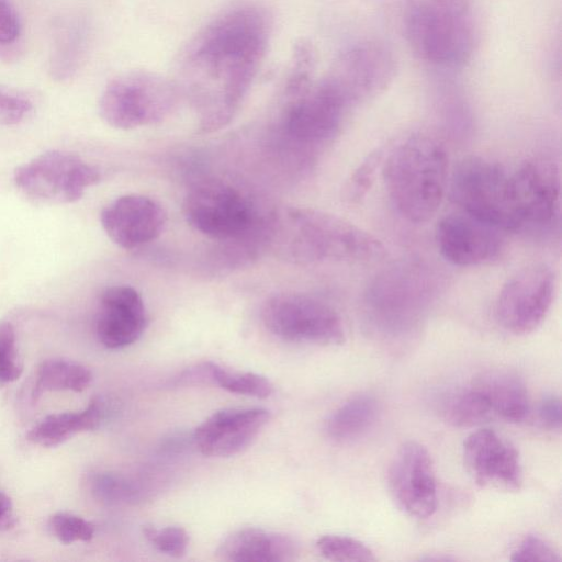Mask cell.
I'll use <instances>...</instances> for the list:
<instances>
[{
    "label": "cell",
    "mask_w": 562,
    "mask_h": 562,
    "mask_svg": "<svg viewBox=\"0 0 562 562\" xmlns=\"http://www.w3.org/2000/svg\"><path fill=\"white\" fill-rule=\"evenodd\" d=\"M89 27L80 15L63 18L55 25L48 71L55 80L71 78L86 55Z\"/></svg>",
    "instance_id": "7402d4cb"
},
{
    "label": "cell",
    "mask_w": 562,
    "mask_h": 562,
    "mask_svg": "<svg viewBox=\"0 0 562 562\" xmlns=\"http://www.w3.org/2000/svg\"><path fill=\"white\" fill-rule=\"evenodd\" d=\"M387 484L397 506L409 516L424 519L435 513V469L423 445L407 441L397 449L387 470Z\"/></svg>",
    "instance_id": "5bb4252c"
},
{
    "label": "cell",
    "mask_w": 562,
    "mask_h": 562,
    "mask_svg": "<svg viewBox=\"0 0 562 562\" xmlns=\"http://www.w3.org/2000/svg\"><path fill=\"white\" fill-rule=\"evenodd\" d=\"M187 222L217 240H233L249 232L254 212L249 201L229 183L207 179L194 183L183 200Z\"/></svg>",
    "instance_id": "30bf717a"
},
{
    "label": "cell",
    "mask_w": 562,
    "mask_h": 562,
    "mask_svg": "<svg viewBox=\"0 0 562 562\" xmlns=\"http://www.w3.org/2000/svg\"><path fill=\"white\" fill-rule=\"evenodd\" d=\"M443 414L456 427H473L494 416L488 397L476 382L452 394L445 403Z\"/></svg>",
    "instance_id": "4316f807"
},
{
    "label": "cell",
    "mask_w": 562,
    "mask_h": 562,
    "mask_svg": "<svg viewBox=\"0 0 562 562\" xmlns=\"http://www.w3.org/2000/svg\"><path fill=\"white\" fill-rule=\"evenodd\" d=\"M13 180L34 202L66 204L78 201L100 180V172L75 154L48 150L16 167Z\"/></svg>",
    "instance_id": "9c48e42d"
},
{
    "label": "cell",
    "mask_w": 562,
    "mask_h": 562,
    "mask_svg": "<svg viewBox=\"0 0 562 562\" xmlns=\"http://www.w3.org/2000/svg\"><path fill=\"white\" fill-rule=\"evenodd\" d=\"M404 32L419 59L442 69L460 68L476 45L472 0H405Z\"/></svg>",
    "instance_id": "277c9868"
},
{
    "label": "cell",
    "mask_w": 562,
    "mask_h": 562,
    "mask_svg": "<svg viewBox=\"0 0 562 562\" xmlns=\"http://www.w3.org/2000/svg\"><path fill=\"white\" fill-rule=\"evenodd\" d=\"M434 277L428 267L416 262L389 267L368 286L369 314L383 329L395 331L414 326L431 302Z\"/></svg>",
    "instance_id": "52a82bcc"
},
{
    "label": "cell",
    "mask_w": 562,
    "mask_h": 562,
    "mask_svg": "<svg viewBox=\"0 0 562 562\" xmlns=\"http://www.w3.org/2000/svg\"><path fill=\"white\" fill-rule=\"evenodd\" d=\"M555 293V276L543 263L528 266L502 286L496 301L501 326L515 335H526L544 321Z\"/></svg>",
    "instance_id": "4fadbf2b"
},
{
    "label": "cell",
    "mask_w": 562,
    "mask_h": 562,
    "mask_svg": "<svg viewBox=\"0 0 562 562\" xmlns=\"http://www.w3.org/2000/svg\"><path fill=\"white\" fill-rule=\"evenodd\" d=\"M54 536L63 543L70 544L77 541H89L94 535V525L85 518L59 512L48 521Z\"/></svg>",
    "instance_id": "4dcf8cb0"
},
{
    "label": "cell",
    "mask_w": 562,
    "mask_h": 562,
    "mask_svg": "<svg viewBox=\"0 0 562 562\" xmlns=\"http://www.w3.org/2000/svg\"><path fill=\"white\" fill-rule=\"evenodd\" d=\"M283 100L285 133L293 140L313 147L334 139L351 110L325 77L297 92H283Z\"/></svg>",
    "instance_id": "8fae6325"
},
{
    "label": "cell",
    "mask_w": 562,
    "mask_h": 562,
    "mask_svg": "<svg viewBox=\"0 0 562 562\" xmlns=\"http://www.w3.org/2000/svg\"><path fill=\"white\" fill-rule=\"evenodd\" d=\"M512 192L522 227L544 226L560 213V176L551 160L533 158L510 173Z\"/></svg>",
    "instance_id": "2e32d148"
},
{
    "label": "cell",
    "mask_w": 562,
    "mask_h": 562,
    "mask_svg": "<svg viewBox=\"0 0 562 562\" xmlns=\"http://www.w3.org/2000/svg\"><path fill=\"white\" fill-rule=\"evenodd\" d=\"M15 524L11 498L0 492V531L11 529Z\"/></svg>",
    "instance_id": "f35d334b"
},
{
    "label": "cell",
    "mask_w": 562,
    "mask_h": 562,
    "mask_svg": "<svg viewBox=\"0 0 562 562\" xmlns=\"http://www.w3.org/2000/svg\"><path fill=\"white\" fill-rule=\"evenodd\" d=\"M318 552L327 560L347 562H373L372 550L363 542L347 536L324 535L316 541Z\"/></svg>",
    "instance_id": "f1b7e54d"
},
{
    "label": "cell",
    "mask_w": 562,
    "mask_h": 562,
    "mask_svg": "<svg viewBox=\"0 0 562 562\" xmlns=\"http://www.w3.org/2000/svg\"><path fill=\"white\" fill-rule=\"evenodd\" d=\"M102 418L101 402L94 398L82 411L44 417L29 430L26 438L42 447H57L77 434L98 428Z\"/></svg>",
    "instance_id": "603a6c76"
},
{
    "label": "cell",
    "mask_w": 562,
    "mask_h": 562,
    "mask_svg": "<svg viewBox=\"0 0 562 562\" xmlns=\"http://www.w3.org/2000/svg\"><path fill=\"white\" fill-rule=\"evenodd\" d=\"M382 161L383 153L376 149L358 166L344 188V198L348 203L357 204L366 196Z\"/></svg>",
    "instance_id": "f546056e"
},
{
    "label": "cell",
    "mask_w": 562,
    "mask_h": 562,
    "mask_svg": "<svg viewBox=\"0 0 562 562\" xmlns=\"http://www.w3.org/2000/svg\"><path fill=\"white\" fill-rule=\"evenodd\" d=\"M476 383L488 397L494 416L508 423H520L528 417L530 412L528 393L517 376L505 372H493L484 375Z\"/></svg>",
    "instance_id": "cb8c5ba5"
},
{
    "label": "cell",
    "mask_w": 562,
    "mask_h": 562,
    "mask_svg": "<svg viewBox=\"0 0 562 562\" xmlns=\"http://www.w3.org/2000/svg\"><path fill=\"white\" fill-rule=\"evenodd\" d=\"M447 188L451 201L463 213L501 232L522 227L514 204L510 173L499 164L480 156L463 158Z\"/></svg>",
    "instance_id": "5b68a950"
},
{
    "label": "cell",
    "mask_w": 562,
    "mask_h": 562,
    "mask_svg": "<svg viewBox=\"0 0 562 562\" xmlns=\"http://www.w3.org/2000/svg\"><path fill=\"white\" fill-rule=\"evenodd\" d=\"M91 381V371L83 364L67 359H47L36 369L31 396L35 402L49 391L82 392Z\"/></svg>",
    "instance_id": "484cf974"
},
{
    "label": "cell",
    "mask_w": 562,
    "mask_h": 562,
    "mask_svg": "<svg viewBox=\"0 0 562 562\" xmlns=\"http://www.w3.org/2000/svg\"><path fill=\"white\" fill-rule=\"evenodd\" d=\"M147 314L139 293L128 285L106 288L100 297L95 329L109 349L132 345L147 326Z\"/></svg>",
    "instance_id": "ffe728a7"
},
{
    "label": "cell",
    "mask_w": 562,
    "mask_h": 562,
    "mask_svg": "<svg viewBox=\"0 0 562 562\" xmlns=\"http://www.w3.org/2000/svg\"><path fill=\"white\" fill-rule=\"evenodd\" d=\"M145 538L160 552L173 558H181L186 554L189 546L187 531L178 526L156 528L153 525L143 527Z\"/></svg>",
    "instance_id": "1f68e13d"
},
{
    "label": "cell",
    "mask_w": 562,
    "mask_h": 562,
    "mask_svg": "<svg viewBox=\"0 0 562 562\" xmlns=\"http://www.w3.org/2000/svg\"><path fill=\"white\" fill-rule=\"evenodd\" d=\"M510 560L558 562L560 557L546 540L535 535H528L515 548Z\"/></svg>",
    "instance_id": "e575fe53"
},
{
    "label": "cell",
    "mask_w": 562,
    "mask_h": 562,
    "mask_svg": "<svg viewBox=\"0 0 562 562\" xmlns=\"http://www.w3.org/2000/svg\"><path fill=\"white\" fill-rule=\"evenodd\" d=\"M538 419L550 430H560L562 424L561 401L557 395L544 396L537 408Z\"/></svg>",
    "instance_id": "74e56055"
},
{
    "label": "cell",
    "mask_w": 562,
    "mask_h": 562,
    "mask_svg": "<svg viewBox=\"0 0 562 562\" xmlns=\"http://www.w3.org/2000/svg\"><path fill=\"white\" fill-rule=\"evenodd\" d=\"M261 318L272 335L285 341L337 346L346 339L338 312L305 294L280 293L269 297L262 306Z\"/></svg>",
    "instance_id": "ba28073f"
},
{
    "label": "cell",
    "mask_w": 562,
    "mask_h": 562,
    "mask_svg": "<svg viewBox=\"0 0 562 562\" xmlns=\"http://www.w3.org/2000/svg\"><path fill=\"white\" fill-rule=\"evenodd\" d=\"M296 554L290 536L252 527L233 531L217 548L218 558L231 562H285Z\"/></svg>",
    "instance_id": "44dd1931"
},
{
    "label": "cell",
    "mask_w": 562,
    "mask_h": 562,
    "mask_svg": "<svg viewBox=\"0 0 562 562\" xmlns=\"http://www.w3.org/2000/svg\"><path fill=\"white\" fill-rule=\"evenodd\" d=\"M270 419L260 407L225 408L196 427L193 440L206 457H231L246 449Z\"/></svg>",
    "instance_id": "d6986e66"
},
{
    "label": "cell",
    "mask_w": 562,
    "mask_h": 562,
    "mask_svg": "<svg viewBox=\"0 0 562 562\" xmlns=\"http://www.w3.org/2000/svg\"><path fill=\"white\" fill-rule=\"evenodd\" d=\"M100 221L113 243L131 250L156 239L165 228L167 214L148 196L126 194L108 204Z\"/></svg>",
    "instance_id": "ac0fdd59"
},
{
    "label": "cell",
    "mask_w": 562,
    "mask_h": 562,
    "mask_svg": "<svg viewBox=\"0 0 562 562\" xmlns=\"http://www.w3.org/2000/svg\"><path fill=\"white\" fill-rule=\"evenodd\" d=\"M382 176L400 214L412 223H426L439 210L448 187L447 150L435 136L414 133L382 161Z\"/></svg>",
    "instance_id": "3957f363"
},
{
    "label": "cell",
    "mask_w": 562,
    "mask_h": 562,
    "mask_svg": "<svg viewBox=\"0 0 562 562\" xmlns=\"http://www.w3.org/2000/svg\"><path fill=\"white\" fill-rule=\"evenodd\" d=\"M179 97L173 81L150 71H130L106 85L99 100V113L110 126L132 130L164 121Z\"/></svg>",
    "instance_id": "8992f818"
},
{
    "label": "cell",
    "mask_w": 562,
    "mask_h": 562,
    "mask_svg": "<svg viewBox=\"0 0 562 562\" xmlns=\"http://www.w3.org/2000/svg\"><path fill=\"white\" fill-rule=\"evenodd\" d=\"M32 103L22 97L0 90V125H15L32 112Z\"/></svg>",
    "instance_id": "d590c367"
},
{
    "label": "cell",
    "mask_w": 562,
    "mask_h": 562,
    "mask_svg": "<svg viewBox=\"0 0 562 562\" xmlns=\"http://www.w3.org/2000/svg\"><path fill=\"white\" fill-rule=\"evenodd\" d=\"M270 31L267 12L243 3L217 14L184 46L175 85L195 111L202 132L232 121L265 58Z\"/></svg>",
    "instance_id": "6da1fadb"
},
{
    "label": "cell",
    "mask_w": 562,
    "mask_h": 562,
    "mask_svg": "<svg viewBox=\"0 0 562 562\" xmlns=\"http://www.w3.org/2000/svg\"><path fill=\"white\" fill-rule=\"evenodd\" d=\"M379 404L370 394H358L340 405L327 419L326 432L335 441H351L375 423Z\"/></svg>",
    "instance_id": "d4e9b609"
},
{
    "label": "cell",
    "mask_w": 562,
    "mask_h": 562,
    "mask_svg": "<svg viewBox=\"0 0 562 562\" xmlns=\"http://www.w3.org/2000/svg\"><path fill=\"white\" fill-rule=\"evenodd\" d=\"M396 74L393 50L379 41H360L344 48L325 78L350 109L382 93Z\"/></svg>",
    "instance_id": "7c38bea8"
},
{
    "label": "cell",
    "mask_w": 562,
    "mask_h": 562,
    "mask_svg": "<svg viewBox=\"0 0 562 562\" xmlns=\"http://www.w3.org/2000/svg\"><path fill=\"white\" fill-rule=\"evenodd\" d=\"M21 35V23L11 0H0V45L14 44Z\"/></svg>",
    "instance_id": "8d00e7d4"
},
{
    "label": "cell",
    "mask_w": 562,
    "mask_h": 562,
    "mask_svg": "<svg viewBox=\"0 0 562 562\" xmlns=\"http://www.w3.org/2000/svg\"><path fill=\"white\" fill-rule=\"evenodd\" d=\"M211 382L236 394L266 398L273 392L272 383L263 375L252 372H237L209 362Z\"/></svg>",
    "instance_id": "83f0119b"
},
{
    "label": "cell",
    "mask_w": 562,
    "mask_h": 562,
    "mask_svg": "<svg viewBox=\"0 0 562 562\" xmlns=\"http://www.w3.org/2000/svg\"><path fill=\"white\" fill-rule=\"evenodd\" d=\"M16 351L15 330L11 323H0V383H11L22 374Z\"/></svg>",
    "instance_id": "836d02e7"
},
{
    "label": "cell",
    "mask_w": 562,
    "mask_h": 562,
    "mask_svg": "<svg viewBox=\"0 0 562 562\" xmlns=\"http://www.w3.org/2000/svg\"><path fill=\"white\" fill-rule=\"evenodd\" d=\"M463 459L477 485L507 491L520 488L522 471L518 451L493 429L470 434L463 442Z\"/></svg>",
    "instance_id": "e0dca14e"
},
{
    "label": "cell",
    "mask_w": 562,
    "mask_h": 562,
    "mask_svg": "<svg viewBox=\"0 0 562 562\" xmlns=\"http://www.w3.org/2000/svg\"><path fill=\"white\" fill-rule=\"evenodd\" d=\"M435 239L441 256L460 267L490 263L501 257L505 245L501 231L463 212L441 217Z\"/></svg>",
    "instance_id": "9a60e30c"
},
{
    "label": "cell",
    "mask_w": 562,
    "mask_h": 562,
    "mask_svg": "<svg viewBox=\"0 0 562 562\" xmlns=\"http://www.w3.org/2000/svg\"><path fill=\"white\" fill-rule=\"evenodd\" d=\"M91 488L98 499L109 504L133 501L137 494L128 481L112 473L95 474L91 480Z\"/></svg>",
    "instance_id": "d6a6232c"
},
{
    "label": "cell",
    "mask_w": 562,
    "mask_h": 562,
    "mask_svg": "<svg viewBox=\"0 0 562 562\" xmlns=\"http://www.w3.org/2000/svg\"><path fill=\"white\" fill-rule=\"evenodd\" d=\"M266 236L277 257L297 265L370 262L385 256V247L367 231L311 207L277 210L267 224Z\"/></svg>",
    "instance_id": "7a4b0ae2"
}]
</instances>
